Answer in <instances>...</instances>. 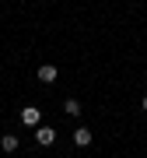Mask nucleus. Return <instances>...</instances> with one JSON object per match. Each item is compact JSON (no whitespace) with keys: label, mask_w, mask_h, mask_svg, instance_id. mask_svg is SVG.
<instances>
[{"label":"nucleus","mask_w":147,"mask_h":158,"mask_svg":"<svg viewBox=\"0 0 147 158\" xmlns=\"http://www.w3.org/2000/svg\"><path fill=\"white\" fill-rule=\"evenodd\" d=\"M35 141H39L42 148L56 144V130H53V127H39V130H35Z\"/></svg>","instance_id":"nucleus-1"},{"label":"nucleus","mask_w":147,"mask_h":158,"mask_svg":"<svg viewBox=\"0 0 147 158\" xmlns=\"http://www.w3.org/2000/svg\"><path fill=\"white\" fill-rule=\"evenodd\" d=\"M56 67H53V63H42V67H39V81H46V85H53V81H56Z\"/></svg>","instance_id":"nucleus-2"},{"label":"nucleus","mask_w":147,"mask_h":158,"mask_svg":"<svg viewBox=\"0 0 147 158\" xmlns=\"http://www.w3.org/2000/svg\"><path fill=\"white\" fill-rule=\"evenodd\" d=\"M74 144H77V148H88L91 144V130L88 127H77V130H74Z\"/></svg>","instance_id":"nucleus-3"},{"label":"nucleus","mask_w":147,"mask_h":158,"mask_svg":"<svg viewBox=\"0 0 147 158\" xmlns=\"http://www.w3.org/2000/svg\"><path fill=\"white\" fill-rule=\"evenodd\" d=\"M21 119H25V123H28V127H39V109H35V106L21 109Z\"/></svg>","instance_id":"nucleus-4"},{"label":"nucleus","mask_w":147,"mask_h":158,"mask_svg":"<svg viewBox=\"0 0 147 158\" xmlns=\"http://www.w3.org/2000/svg\"><path fill=\"white\" fill-rule=\"evenodd\" d=\"M0 148H4L7 155H11V151H18V137H14V134H4V137H0Z\"/></svg>","instance_id":"nucleus-5"},{"label":"nucleus","mask_w":147,"mask_h":158,"mask_svg":"<svg viewBox=\"0 0 147 158\" xmlns=\"http://www.w3.org/2000/svg\"><path fill=\"white\" fill-rule=\"evenodd\" d=\"M63 113H67V116H81V102L77 98H67V102H63Z\"/></svg>","instance_id":"nucleus-6"},{"label":"nucleus","mask_w":147,"mask_h":158,"mask_svg":"<svg viewBox=\"0 0 147 158\" xmlns=\"http://www.w3.org/2000/svg\"><path fill=\"white\" fill-rule=\"evenodd\" d=\"M144 113H147V95H144Z\"/></svg>","instance_id":"nucleus-7"}]
</instances>
